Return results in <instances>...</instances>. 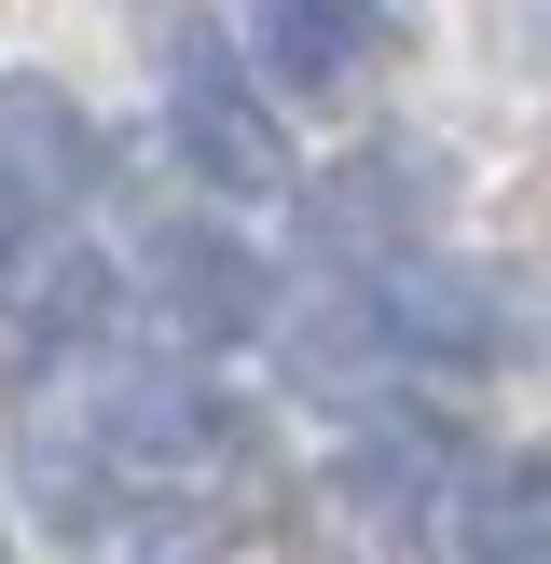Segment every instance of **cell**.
I'll return each mask as SVG.
<instances>
[{
  "label": "cell",
  "instance_id": "10",
  "mask_svg": "<svg viewBox=\"0 0 551 564\" xmlns=\"http://www.w3.org/2000/svg\"><path fill=\"white\" fill-rule=\"evenodd\" d=\"M97 317H110V262H83V248H69V262H42V290H28V317H14V345L42 358L55 330H69V345H83V330H97Z\"/></svg>",
  "mask_w": 551,
  "mask_h": 564
},
{
  "label": "cell",
  "instance_id": "11",
  "mask_svg": "<svg viewBox=\"0 0 551 564\" xmlns=\"http://www.w3.org/2000/svg\"><path fill=\"white\" fill-rule=\"evenodd\" d=\"M28 496H42V523H110V468L83 441H28Z\"/></svg>",
  "mask_w": 551,
  "mask_h": 564
},
{
  "label": "cell",
  "instance_id": "3",
  "mask_svg": "<svg viewBox=\"0 0 551 564\" xmlns=\"http://www.w3.org/2000/svg\"><path fill=\"white\" fill-rule=\"evenodd\" d=\"M97 124H83V97L55 69H0V220L28 207H83L97 193Z\"/></svg>",
  "mask_w": 551,
  "mask_h": 564
},
{
  "label": "cell",
  "instance_id": "2",
  "mask_svg": "<svg viewBox=\"0 0 551 564\" xmlns=\"http://www.w3.org/2000/svg\"><path fill=\"white\" fill-rule=\"evenodd\" d=\"M138 275H152V317L193 330V345H235V330L276 317V275L248 235H220V220H165L152 248H138Z\"/></svg>",
  "mask_w": 551,
  "mask_h": 564
},
{
  "label": "cell",
  "instance_id": "4",
  "mask_svg": "<svg viewBox=\"0 0 551 564\" xmlns=\"http://www.w3.org/2000/svg\"><path fill=\"white\" fill-rule=\"evenodd\" d=\"M358 303H372V345H386V358L483 372V358L510 345V290H496V275H468V262H400L386 290H358Z\"/></svg>",
  "mask_w": 551,
  "mask_h": 564
},
{
  "label": "cell",
  "instance_id": "12",
  "mask_svg": "<svg viewBox=\"0 0 551 564\" xmlns=\"http://www.w3.org/2000/svg\"><path fill=\"white\" fill-rule=\"evenodd\" d=\"M0 564H14V551H0Z\"/></svg>",
  "mask_w": 551,
  "mask_h": 564
},
{
  "label": "cell",
  "instance_id": "8",
  "mask_svg": "<svg viewBox=\"0 0 551 564\" xmlns=\"http://www.w3.org/2000/svg\"><path fill=\"white\" fill-rule=\"evenodd\" d=\"M468 538H483V564H551V455L483 468V496H468Z\"/></svg>",
  "mask_w": 551,
  "mask_h": 564
},
{
  "label": "cell",
  "instance_id": "5",
  "mask_svg": "<svg viewBox=\"0 0 551 564\" xmlns=\"http://www.w3.org/2000/svg\"><path fill=\"white\" fill-rule=\"evenodd\" d=\"M165 138H180V180H207V193H290L303 180L290 138H276V110L248 97V83H193V97L165 110Z\"/></svg>",
  "mask_w": 551,
  "mask_h": 564
},
{
  "label": "cell",
  "instance_id": "9",
  "mask_svg": "<svg viewBox=\"0 0 551 564\" xmlns=\"http://www.w3.org/2000/svg\"><path fill=\"white\" fill-rule=\"evenodd\" d=\"M428 468H441V441H428V427H372V441H358V455H345V510L400 523L413 496H428Z\"/></svg>",
  "mask_w": 551,
  "mask_h": 564
},
{
  "label": "cell",
  "instance_id": "1",
  "mask_svg": "<svg viewBox=\"0 0 551 564\" xmlns=\"http://www.w3.org/2000/svg\"><path fill=\"white\" fill-rule=\"evenodd\" d=\"M290 207H303V248H317V262L400 275L413 235L441 220V152H428V138H372V152H345V165H317V180H290Z\"/></svg>",
  "mask_w": 551,
  "mask_h": 564
},
{
  "label": "cell",
  "instance_id": "6",
  "mask_svg": "<svg viewBox=\"0 0 551 564\" xmlns=\"http://www.w3.org/2000/svg\"><path fill=\"white\" fill-rule=\"evenodd\" d=\"M386 42H400L386 14H331V0H276V14H262V55H276V83H290V97H345Z\"/></svg>",
  "mask_w": 551,
  "mask_h": 564
},
{
  "label": "cell",
  "instance_id": "7",
  "mask_svg": "<svg viewBox=\"0 0 551 564\" xmlns=\"http://www.w3.org/2000/svg\"><path fill=\"white\" fill-rule=\"evenodd\" d=\"M97 441H110V455H207V441H220V400L180 386V372H138V386L97 400Z\"/></svg>",
  "mask_w": 551,
  "mask_h": 564
}]
</instances>
